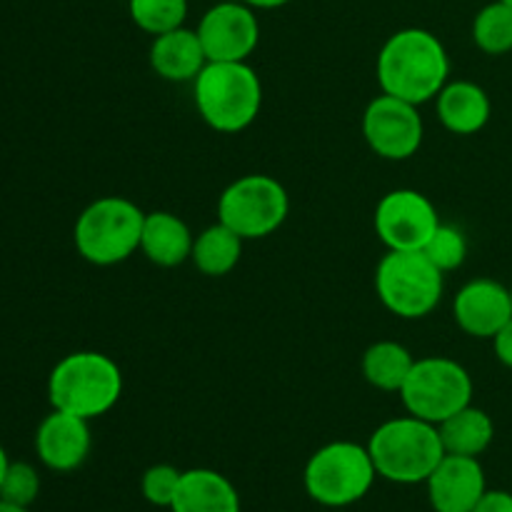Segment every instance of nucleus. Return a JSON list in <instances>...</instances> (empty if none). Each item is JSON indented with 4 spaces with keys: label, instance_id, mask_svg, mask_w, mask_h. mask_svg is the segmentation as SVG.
Wrapping results in <instances>:
<instances>
[{
    "label": "nucleus",
    "instance_id": "nucleus-1",
    "mask_svg": "<svg viewBox=\"0 0 512 512\" xmlns=\"http://www.w3.org/2000/svg\"><path fill=\"white\" fill-rule=\"evenodd\" d=\"M450 75V58L435 33L403 28L378 53V83L385 95L423 105L438 98Z\"/></svg>",
    "mask_w": 512,
    "mask_h": 512
},
{
    "label": "nucleus",
    "instance_id": "nucleus-2",
    "mask_svg": "<svg viewBox=\"0 0 512 512\" xmlns=\"http://www.w3.org/2000/svg\"><path fill=\"white\" fill-rule=\"evenodd\" d=\"M123 395V373L105 353L78 350L58 360L48 375V400L53 410L95 420L110 413Z\"/></svg>",
    "mask_w": 512,
    "mask_h": 512
},
{
    "label": "nucleus",
    "instance_id": "nucleus-3",
    "mask_svg": "<svg viewBox=\"0 0 512 512\" xmlns=\"http://www.w3.org/2000/svg\"><path fill=\"white\" fill-rule=\"evenodd\" d=\"M368 453L378 478L398 485L425 483L445 458L438 425L415 415H403L378 425L368 440Z\"/></svg>",
    "mask_w": 512,
    "mask_h": 512
},
{
    "label": "nucleus",
    "instance_id": "nucleus-4",
    "mask_svg": "<svg viewBox=\"0 0 512 512\" xmlns=\"http://www.w3.org/2000/svg\"><path fill=\"white\" fill-rule=\"evenodd\" d=\"M193 98L200 118L218 133H240L255 123L263 105L260 75L240 63H208L193 80Z\"/></svg>",
    "mask_w": 512,
    "mask_h": 512
},
{
    "label": "nucleus",
    "instance_id": "nucleus-5",
    "mask_svg": "<svg viewBox=\"0 0 512 512\" xmlns=\"http://www.w3.org/2000/svg\"><path fill=\"white\" fill-rule=\"evenodd\" d=\"M145 213L128 198L105 195L93 200L75 220L73 240L80 258L108 268L140 250Z\"/></svg>",
    "mask_w": 512,
    "mask_h": 512
},
{
    "label": "nucleus",
    "instance_id": "nucleus-6",
    "mask_svg": "<svg viewBox=\"0 0 512 512\" xmlns=\"http://www.w3.org/2000/svg\"><path fill=\"white\" fill-rule=\"evenodd\" d=\"M378 470L368 445L335 440L323 445L305 463L303 485L310 500L323 508H348L360 503L375 485Z\"/></svg>",
    "mask_w": 512,
    "mask_h": 512
},
{
    "label": "nucleus",
    "instance_id": "nucleus-7",
    "mask_svg": "<svg viewBox=\"0 0 512 512\" xmlns=\"http://www.w3.org/2000/svg\"><path fill=\"white\" fill-rule=\"evenodd\" d=\"M445 273L423 250H388L375 268V293L393 315L418 320L438 308Z\"/></svg>",
    "mask_w": 512,
    "mask_h": 512
},
{
    "label": "nucleus",
    "instance_id": "nucleus-8",
    "mask_svg": "<svg viewBox=\"0 0 512 512\" xmlns=\"http://www.w3.org/2000/svg\"><path fill=\"white\" fill-rule=\"evenodd\" d=\"M398 395L408 415L440 425L445 418L470 405L473 378L458 360L430 355L415 360Z\"/></svg>",
    "mask_w": 512,
    "mask_h": 512
},
{
    "label": "nucleus",
    "instance_id": "nucleus-9",
    "mask_svg": "<svg viewBox=\"0 0 512 512\" xmlns=\"http://www.w3.org/2000/svg\"><path fill=\"white\" fill-rule=\"evenodd\" d=\"M288 213V190L263 173L233 180L218 198V220L243 240L268 238L285 223Z\"/></svg>",
    "mask_w": 512,
    "mask_h": 512
},
{
    "label": "nucleus",
    "instance_id": "nucleus-10",
    "mask_svg": "<svg viewBox=\"0 0 512 512\" xmlns=\"http://www.w3.org/2000/svg\"><path fill=\"white\" fill-rule=\"evenodd\" d=\"M438 225L433 200L413 188L390 190L375 208V233L388 250H423Z\"/></svg>",
    "mask_w": 512,
    "mask_h": 512
},
{
    "label": "nucleus",
    "instance_id": "nucleus-11",
    "mask_svg": "<svg viewBox=\"0 0 512 512\" xmlns=\"http://www.w3.org/2000/svg\"><path fill=\"white\" fill-rule=\"evenodd\" d=\"M363 135L370 150L385 160H408L423 145L425 125L418 105L393 95H378L363 113Z\"/></svg>",
    "mask_w": 512,
    "mask_h": 512
},
{
    "label": "nucleus",
    "instance_id": "nucleus-12",
    "mask_svg": "<svg viewBox=\"0 0 512 512\" xmlns=\"http://www.w3.org/2000/svg\"><path fill=\"white\" fill-rule=\"evenodd\" d=\"M208 63H240L255 53L260 40L258 15L240 0H223L205 10L198 25Z\"/></svg>",
    "mask_w": 512,
    "mask_h": 512
},
{
    "label": "nucleus",
    "instance_id": "nucleus-13",
    "mask_svg": "<svg viewBox=\"0 0 512 512\" xmlns=\"http://www.w3.org/2000/svg\"><path fill=\"white\" fill-rule=\"evenodd\" d=\"M453 318L463 333L493 340L498 330L512 318L510 288L493 278L470 280L455 295Z\"/></svg>",
    "mask_w": 512,
    "mask_h": 512
},
{
    "label": "nucleus",
    "instance_id": "nucleus-14",
    "mask_svg": "<svg viewBox=\"0 0 512 512\" xmlns=\"http://www.w3.org/2000/svg\"><path fill=\"white\" fill-rule=\"evenodd\" d=\"M90 420L78 415L53 410L40 420L35 430V453L48 470L55 473H73L88 460L90 445Z\"/></svg>",
    "mask_w": 512,
    "mask_h": 512
},
{
    "label": "nucleus",
    "instance_id": "nucleus-15",
    "mask_svg": "<svg viewBox=\"0 0 512 512\" xmlns=\"http://www.w3.org/2000/svg\"><path fill=\"white\" fill-rule=\"evenodd\" d=\"M430 508L435 512H473L488 490L485 470L478 458L448 455L425 480Z\"/></svg>",
    "mask_w": 512,
    "mask_h": 512
},
{
    "label": "nucleus",
    "instance_id": "nucleus-16",
    "mask_svg": "<svg viewBox=\"0 0 512 512\" xmlns=\"http://www.w3.org/2000/svg\"><path fill=\"white\" fill-rule=\"evenodd\" d=\"M148 60L155 75L170 80V83H193L200 70L208 65V55L200 43L198 30H190L185 25L155 35Z\"/></svg>",
    "mask_w": 512,
    "mask_h": 512
},
{
    "label": "nucleus",
    "instance_id": "nucleus-17",
    "mask_svg": "<svg viewBox=\"0 0 512 512\" xmlns=\"http://www.w3.org/2000/svg\"><path fill=\"white\" fill-rule=\"evenodd\" d=\"M435 108L443 128L455 135H475L493 113L490 95L473 80H448L435 98Z\"/></svg>",
    "mask_w": 512,
    "mask_h": 512
},
{
    "label": "nucleus",
    "instance_id": "nucleus-18",
    "mask_svg": "<svg viewBox=\"0 0 512 512\" xmlns=\"http://www.w3.org/2000/svg\"><path fill=\"white\" fill-rule=\"evenodd\" d=\"M195 235L188 223L168 210L145 213L143 235H140V253L160 268H175L190 260Z\"/></svg>",
    "mask_w": 512,
    "mask_h": 512
},
{
    "label": "nucleus",
    "instance_id": "nucleus-19",
    "mask_svg": "<svg viewBox=\"0 0 512 512\" xmlns=\"http://www.w3.org/2000/svg\"><path fill=\"white\" fill-rule=\"evenodd\" d=\"M173 512H240L238 488L223 473L210 468L183 470Z\"/></svg>",
    "mask_w": 512,
    "mask_h": 512
},
{
    "label": "nucleus",
    "instance_id": "nucleus-20",
    "mask_svg": "<svg viewBox=\"0 0 512 512\" xmlns=\"http://www.w3.org/2000/svg\"><path fill=\"white\" fill-rule=\"evenodd\" d=\"M440 440L448 455H465V458H480L490 448L495 438L493 418L483 408L465 405L455 415L445 418L438 425Z\"/></svg>",
    "mask_w": 512,
    "mask_h": 512
},
{
    "label": "nucleus",
    "instance_id": "nucleus-21",
    "mask_svg": "<svg viewBox=\"0 0 512 512\" xmlns=\"http://www.w3.org/2000/svg\"><path fill=\"white\" fill-rule=\"evenodd\" d=\"M240 255H243V238L218 220L195 238L190 260L208 278H223L240 263Z\"/></svg>",
    "mask_w": 512,
    "mask_h": 512
},
{
    "label": "nucleus",
    "instance_id": "nucleus-22",
    "mask_svg": "<svg viewBox=\"0 0 512 512\" xmlns=\"http://www.w3.org/2000/svg\"><path fill=\"white\" fill-rule=\"evenodd\" d=\"M413 353L395 340H378L363 355V375L373 388L383 393H400L415 365Z\"/></svg>",
    "mask_w": 512,
    "mask_h": 512
},
{
    "label": "nucleus",
    "instance_id": "nucleus-23",
    "mask_svg": "<svg viewBox=\"0 0 512 512\" xmlns=\"http://www.w3.org/2000/svg\"><path fill=\"white\" fill-rule=\"evenodd\" d=\"M473 40L483 53L505 55L512 50V8L503 0L488 3L473 20Z\"/></svg>",
    "mask_w": 512,
    "mask_h": 512
},
{
    "label": "nucleus",
    "instance_id": "nucleus-24",
    "mask_svg": "<svg viewBox=\"0 0 512 512\" xmlns=\"http://www.w3.org/2000/svg\"><path fill=\"white\" fill-rule=\"evenodd\" d=\"M128 13L140 30L163 35L183 28L188 18V0H128Z\"/></svg>",
    "mask_w": 512,
    "mask_h": 512
},
{
    "label": "nucleus",
    "instance_id": "nucleus-25",
    "mask_svg": "<svg viewBox=\"0 0 512 512\" xmlns=\"http://www.w3.org/2000/svg\"><path fill=\"white\" fill-rule=\"evenodd\" d=\"M423 253L428 255V260L435 268H440L443 273H450V270H458L465 263V258H468V240H465L460 228L440 223L433 238L423 248Z\"/></svg>",
    "mask_w": 512,
    "mask_h": 512
},
{
    "label": "nucleus",
    "instance_id": "nucleus-26",
    "mask_svg": "<svg viewBox=\"0 0 512 512\" xmlns=\"http://www.w3.org/2000/svg\"><path fill=\"white\" fill-rule=\"evenodd\" d=\"M40 495V475L38 470L30 463H13L10 460L8 468H5L3 480H0V498L8 500V503L20 505V508H30V505L38 500Z\"/></svg>",
    "mask_w": 512,
    "mask_h": 512
},
{
    "label": "nucleus",
    "instance_id": "nucleus-27",
    "mask_svg": "<svg viewBox=\"0 0 512 512\" xmlns=\"http://www.w3.org/2000/svg\"><path fill=\"white\" fill-rule=\"evenodd\" d=\"M180 478H183V470H178L175 465L158 463L153 468H148L140 480V490H143V498L148 500L155 508H170L178 493Z\"/></svg>",
    "mask_w": 512,
    "mask_h": 512
},
{
    "label": "nucleus",
    "instance_id": "nucleus-28",
    "mask_svg": "<svg viewBox=\"0 0 512 512\" xmlns=\"http://www.w3.org/2000/svg\"><path fill=\"white\" fill-rule=\"evenodd\" d=\"M473 512H512V493L508 490H485Z\"/></svg>",
    "mask_w": 512,
    "mask_h": 512
},
{
    "label": "nucleus",
    "instance_id": "nucleus-29",
    "mask_svg": "<svg viewBox=\"0 0 512 512\" xmlns=\"http://www.w3.org/2000/svg\"><path fill=\"white\" fill-rule=\"evenodd\" d=\"M493 350H495V358H498L505 368L512 370V318L498 330V335L493 338Z\"/></svg>",
    "mask_w": 512,
    "mask_h": 512
},
{
    "label": "nucleus",
    "instance_id": "nucleus-30",
    "mask_svg": "<svg viewBox=\"0 0 512 512\" xmlns=\"http://www.w3.org/2000/svg\"><path fill=\"white\" fill-rule=\"evenodd\" d=\"M240 3L250 5L253 10H275V8H283V5H288L290 0H240Z\"/></svg>",
    "mask_w": 512,
    "mask_h": 512
},
{
    "label": "nucleus",
    "instance_id": "nucleus-31",
    "mask_svg": "<svg viewBox=\"0 0 512 512\" xmlns=\"http://www.w3.org/2000/svg\"><path fill=\"white\" fill-rule=\"evenodd\" d=\"M0 512H30V508H20V505H13L0 498Z\"/></svg>",
    "mask_w": 512,
    "mask_h": 512
},
{
    "label": "nucleus",
    "instance_id": "nucleus-32",
    "mask_svg": "<svg viewBox=\"0 0 512 512\" xmlns=\"http://www.w3.org/2000/svg\"><path fill=\"white\" fill-rule=\"evenodd\" d=\"M8 453H5V448L3 445H0V480H3V475H5V468H8Z\"/></svg>",
    "mask_w": 512,
    "mask_h": 512
},
{
    "label": "nucleus",
    "instance_id": "nucleus-33",
    "mask_svg": "<svg viewBox=\"0 0 512 512\" xmlns=\"http://www.w3.org/2000/svg\"><path fill=\"white\" fill-rule=\"evenodd\" d=\"M503 3H508V5H510V8H512V0H503Z\"/></svg>",
    "mask_w": 512,
    "mask_h": 512
},
{
    "label": "nucleus",
    "instance_id": "nucleus-34",
    "mask_svg": "<svg viewBox=\"0 0 512 512\" xmlns=\"http://www.w3.org/2000/svg\"><path fill=\"white\" fill-rule=\"evenodd\" d=\"M510 293H512V285H510Z\"/></svg>",
    "mask_w": 512,
    "mask_h": 512
}]
</instances>
